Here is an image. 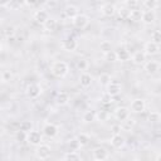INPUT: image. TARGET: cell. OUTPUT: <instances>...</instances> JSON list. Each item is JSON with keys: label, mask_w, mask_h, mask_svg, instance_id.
<instances>
[{"label": "cell", "mask_w": 161, "mask_h": 161, "mask_svg": "<svg viewBox=\"0 0 161 161\" xmlns=\"http://www.w3.org/2000/svg\"><path fill=\"white\" fill-rule=\"evenodd\" d=\"M69 72V65L64 60H55L50 65V73L55 78H64Z\"/></svg>", "instance_id": "1"}, {"label": "cell", "mask_w": 161, "mask_h": 161, "mask_svg": "<svg viewBox=\"0 0 161 161\" xmlns=\"http://www.w3.org/2000/svg\"><path fill=\"white\" fill-rule=\"evenodd\" d=\"M36 148H35V157L36 158H39V160H47V158H49L50 157V155H52V148H50V146L49 145H47V143H39L38 146H35Z\"/></svg>", "instance_id": "2"}, {"label": "cell", "mask_w": 161, "mask_h": 161, "mask_svg": "<svg viewBox=\"0 0 161 161\" xmlns=\"http://www.w3.org/2000/svg\"><path fill=\"white\" fill-rule=\"evenodd\" d=\"M26 143L30 146H38L43 141V135L36 130H30L26 132Z\"/></svg>", "instance_id": "3"}, {"label": "cell", "mask_w": 161, "mask_h": 161, "mask_svg": "<svg viewBox=\"0 0 161 161\" xmlns=\"http://www.w3.org/2000/svg\"><path fill=\"white\" fill-rule=\"evenodd\" d=\"M42 132H43V135L47 136L48 138H54V137H57L58 133H59V127H58L55 123L45 122V123L43 125Z\"/></svg>", "instance_id": "4"}, {"label": "cell", "mask_w": 161, "mask_h": 161, "mask_svg": "<svg viewBox=\"0 0 161 161\" xmlns=\"http://www.w3.org/2000/svg\"><path fill=\"white\" fill-rule=\"evenodd\" d=\"M72 24L77 29H84L89 24V18L86 14H78L72 19Z\"/></svg>", "instance_id": "5"}, {"label": "cell", "mask_w": 161, "mask_h": 161, "mask_svg": "<svg viewBox=\"0 0 161 161\" xmlns=\"http://www.w3.org/2000/svg\"><path fill=\"white\" fill-rule=\"evenodd\" d=\"M142 52L146 54V57L156 55V54H158V52H160V44H157V43H155V42H152V40H148V42L145 43Z\"/></svg>", "instance_id": "6"}, {"label": "cell", "mask_w": 161, "mask_h": 161, "mask_svg": "<svg viewBox=\"0 0 161 161\" xmlns=\"http://www.w3.org/2000/svg\"><path fill=\"white\" fill-rule=\"evenodd\" d=\"M146 109V101L143 98H135L130 104V112L142 113Z\"/></svg>", "instance_id": "7"}, {"label": "cell", "mask_w": 161, "mask_h": 161, "mask_svg": "<svg viewBox=\"0 0 161 161\" xmlns=\"http://www.w3.org/2000/svg\"><path fill=\"white\" fill-rule=\"evenodd\" d=\"M25 93L26 96L30 98V99H35L40 96L42 93V87L38 84V83H30L26 86V89H25Z\"/></svg>", "instance_id": "8"}, {"label": "cell", "mask_w": 161, "mask_h": 161, "mask_svg": "<svg viewBox=\"0 0 161 161\" xmlns=\"http://www.w3.org/2000/svg\"><path fill=\"white\" fill-rule=\"evenodd\" d=\"M104 88H106V92L108 94H111L112 97H116L122 92V84L117 80H111Z\"/></svg>", "instance_id": "9"}, {"label": "cell", "mask_w": 161, "mask_h": 161, "mask_svg": "<svg viewBox=\"0 0 161 161\" xmlns=\"http://www.w3.org/2000/svg\"><path fill=\"white\" fill-rule=\"evenodd\" d=\"M114 57L118 62H127L131 58V53L126 47H119L114 50Z\"/></svg>", "instance_id": "10"}, {"label": "cell", "mask_w": 161, "mask_h": 161, "mask_svg": "<svg viewBox=\"0 0 161 161\" xmlns=\"http://www.w3.org/2000/svg\"><path fill=\"white\" fill-rule=\"evenodd\" d=\"M113 117L117 119V121H123L126 119L127 117H130V108L128 107H125V106H121V107H116L114 111H113Z\"/></svg>", "instance_id": "11"}, {"label": "cell", "mask_w": 161, "mask_h": 161, "mask_svg": "<svg viewBox=\"0 0 161 161\" xmlns=\"http://www.w3.org/2000/svg\"><path fill=\"white\" fill-rule=\"evenodd\" d=\"M125 145H126V138H125V136H122L119 132L112 135V137H111V146H112L113 148L119 150V148L125 147Z\"/></svg>", "instance_id": "12"}, {"label": "cell", "mask_w": 161, "mask_h": 161, "mask_svg": "<svg viewBox=\"0 0 161 161\" xmlns=\"http://www.w3.org/2000/svg\"><path fill=\"white\" fill-rule=\"evenodd\" d=\"M92 157L97 161H103V160H107L108 158V151L102 147V146H97L92 150Z\"/></svg>", "instance_id": "13"}, {"label": "cell", "mask_w": 161, "mask_h": 161, "mask_svg": "<svg viewBox=\"0 0 161 161\" xmlns=\"http://www.w3.org/2000/svg\"><path fill=\"white\" fill-rule=\"evenodd\" d=\"M143 69L148 74H156L160 70V63L157 60H146L143 63Z\"/></svg>", "instance_id": "14"}, {"label": "cell", "mask_w": 161, "mask_h": 161, "mask_svg": "<svg viewBox=\"0 0 161 161\" xmlns=\"http://www.w3.org/2000/svg\"><path fill=\"white\" fill-rule=\"evenodd\" d=\"M156 20V13L155 10H143L142 15H141V21L146 25H151L153 24Z\"/></svg>", "instance_id": "15"}, {"label": "cell", "mask_w": 161, "mask_h": 161, "mask_svg": "<svg viewBox=\"0 0 161 161\" xmlns=\"http://www.w3.org/2000/svg\"><path fill=\"white\" fill-rule=\"evenodd\" d=\"M93 83V77L88 72H80L79 74V84L82 88H89Z\"/></svg>", "instance_id": "16"}, {"label": "cell", "mask_w": 161, "mask_h": 161, "mask_svg": "<svg viewBox=\"0 0 161 161\" xmlns=\"http://www.w3.org/2000/svg\"><path fill=\"white\" fill-rule=\"evenodd\" d=\"M62 48L63 50L65 52H74L77 48H78V42L74 39V38H67L62 42Z\"/></svg>", "instance_id": "17"}, {"label": "cell", "mask_w": 161, "mask_h": 161, "mask_svg": "<svg viewBox=\"0 0 161 161\" xmlns=\"http://www.w3.org/2000/svg\"><path fill=\"white\" fill-rule=\"evenodd\" d=\"M101 14L106 18H111L116 14V6L111 3H107V4H103L102 8H101Z\"/></svg>", "instance_id": "18"}, {"label": "cell", "mask_w": 161, "mask_h": 161, "mask_svg": "<svg viewBox=\"0 0 161 161\" xmlns=\"http://www.w3.org/2000/svg\"><path fill=\"white\" fill-rule=\"evenodd\" d=\"M49 18V13L45 9H39L33 14V19L38 23V24H43L47 19Z\"/></svg>", "instance_id": "19"}, {"label": "cell", "mask_w": 161, "mask_h": 161, "mask_svg": "<svg viewBox=\"0 0 161 161\" xmlns=\"http://www.w3.org/2000/svg\"><path fill=\"white\" fill-rule=\"evenodd\" d=\"M130 59L132 60L133 64L141 65V64H143V63L146 62V54H145L142 50H137V52H135V53L131 55Z\"/></svg>", "instance_id": "20"}, {"label": "cell", "mask_w": 161, "mask_h": 161, "mask_svg": "<svg viewBox=\"0 0 161 161\" xmlns=\"http://www.w3.org/2000/svg\"><path fill=\"white\" fill-rule=\"evenodd\" d=\"M43 28H44V30H47V31H49V33H52V31H55L57 30V26H58V21H57V19H54V18H48L43 24Z\"/></svg>", "instance_id": "21"}, {"label": "cell", "mask_w": 161, "mask_h": 161, "mask_svg": "<svg viewBox=\"0 0 161 161\" xmlns=\"http://www.w3.org/2000/svg\"><path fill=\"white\" fill-rule=\"evenodd\" d=\"M63 14H64V16L65 18H68V19H73L75 15H78L79 14V10H78V8L75 6V5H67L65 8H64V10H63Z\"/></svg>", "instance_id": "22"}, {"label": "cell", "mask_w": 161, "mask_h": 161, "mask_svg": "<svg viewBox=\"0 0 161 161\" xmlns=\"http://www.w3.org/2000/svg\"><path fill=\"white\" fill-rule=\"evenodd\" d=\"M135 123H136V121H135L133 118L127 117L126 119L121 121L119 127H121V130H123V131H126V132H131V131L133 130V127H135Z\"/></svg>", "instance_id": "23"}, {"label": "cell", "mask_w": 161, "mask_h": 161, "mask_svg": "<svg viewBox=\"0 0 161 161\" xmlns=\"http://www.w3.org/2000/svg\"><path fill=\"white\" fill-rule=\"evenodd\" d=\"M96 119H97V112L94 109H88L82 116V121L84 123H91V122H94Z\"/></svg>", "instance_id": "24"}, {"label": "cell", "mask_w": 161, "mask_h": 161, "mask_svg": "<svg viewBox=\"0 0 161 161\" xmlns=\"http://www.w3.org/2000/svg\"><path fill=\"white\" fill-rule=\"evenodd\" d=\"M55 102H57V104H59V106H65V104H68V102H69V94H68L67 92H59V93L57 94Z\"/></svg>", "instance_id": "25"}, {"label": "cell", "mask_w": 161, "mask_h": 161, "mask_svg": "<svg viewBox=\"0 0 161 161\" xmlns=\"http://www.w3.org/2000/svg\"><path fill=\"white\" fill-rule=\"evenodd\" d=\"M116 14L118 15V18L121 20H128V18H130V9L126 8V6L116 8Z\"/></svg>", "instance_id": "26"}, {"label": "cell", "mask_w": 161, "mask_h": 161, "mask_svg": "<svg viewBox=\"0 0 161 161\" xmlns=\"http://www.w3.org/2000/svg\"><path fill=\"white\" fill-rule=\"evenodd\" d=\"M63 160H65V161H78V160H80V155L77 152V151H67L64 155H63V157H62Z\"/></svg>", "instance_id": "27"}, {"label": "cell", "mask_w": 161, "mask_h": 161, "mask_svg": "<svg viewBox=\"0 0 161 161\" xmlns=\"http://www.w3.org/2000/svg\"><path fill=\"white\" fill-rule=\"evenodd\" d=\"M89 67V62L86 59V58H79L77 62H75V68L80 72H86Z\"/></svg>", "instance_id": "28"}, {"label": "cell", "mask_w": 161, "mask_h": 161, "mask_svg": "<svg viewBox=\"0 0 161 161\" xmlns=\"http://www.w3.org/2000/svg\"><path fill=\"white\" fill-rule=\"evenodd\" d=\"M141 15H142V10L140 9H131L130 10V20L132 21H141Z\"/></svg>", "instance_id": "29"}, {"label": "cell", "mask_w": 161, "mask_h": 161, "mask_svg": "<svg viewBox=\"0 0 161 161\" xmlns=\"http://www.w3.org/2000/svg\"><path fill=\"white\" fill-rule=\"evenodd\" d=\"M111 80H112L111 75H109L108 73H106V72L101 73V74H99V77H98V83H99L102 87H106Z\"/></svg>", "instance_id": "30"}, {"label": "cell", "mask_w": 161, "mask_h": 161, "mask_svg": "<svg viewBox=\"0 0 161 161\" xmlns=\"http://www.w3.org/2000/svg\"><path fill=\"white\" fill-rule=\"evenodd\" d=\"M77 141L79 142V145H80V147H83V146H86V145H88L89 143V136L87 135V133H84V132H82V133H79V135H77Z\"/></svg>", "instance_id": "31"}, {"label": "cell", "mask_w": 161, "mask_h": 161, "mask_svg": "<svg viewBox=\"0 0 161 161\" xmlns=\"http://www.w3.org/2000/svg\"><path fill=\"white\" fill-rule=\"evenodd\" d=\"M158 6V0H143V8L146 10H156Z\"/></svg>", "instance_id": "32"}, {"label": "cell", "mask_w": 161, "mask_h": 161, "mask_svg": "<svg viewBox=\"0 0 161 161\" xmlns=\"http://www.w3.org/2000/svg\"><path fill=\"white\" fill-rule=\"evenodd\" d=\"M147 119H148V122H151V123H158V122L161 121L160 112H157V111H151V112L148 113Z\"/></svg>", "instance_id": "33"}, {"label": "cell", "mask_w": 161, "mask_h": 161, "mask_svg": "<svg viewBox=\"0 0 161 161\" xmlns=\"http://www.w3.org/2000/svg\"><path fill=\"white\" fill-rule=\"evenodd\" d=\"M99 101H101L102 104H111V103H113V97H112L111 94H108L107 92H104V93L101 96Z\"/></svg>", "instance_id": "34"}, {"label": "cell", "mask_w": 161, "mask_h": 161, "mask_svg": "<svg viewBox=\"0 0 161 161\" xmlns=\"http://www.w3.org/2000/svg\"><path fill=\"white\" fill-rule=\"evenodd\" d=\"M20 130H23V131H25V132L33 130V122H31V121H23V122L20 123Z\"/></svg>", "instance_id": "35"}, {"label": "cell", "mask_w": 161, "mask_h": 161, "mask_svg": "<svg viewBox=\"0 0 161 161\" xmlns=\"http://www.w3.org/2000/svg\"><path fill=\"white\" fill-rule=\"evenodd\" d=\"M123 3H125V6L131 10V9H136L138 6V3L140 1L138 0H125Z\"/></svg>", "instance_id": "36"}, {"label": "cell", "mask_w": 161, "mask_h": 161, "mask_svg": "<svg viewBox=\"0 0 161 161\" xmlns=\"http://www.w3.org/2000/svg\"><path fill=\"white\" fill-rule=\"evenodd\" d=\"M4 35H5L6 38L14 36V35H15V28H14V26H11V25L6 26V28L4 29Z\"/></svg>", "instance_id": "37"}, {"label": "cell", "mask_w": 161, "mask_h": 161, "mask_svg": "<svg viewBox=\"0 0 161 161\" xmlns=\"http://www.w3.org/2000/svg\"><path fill=\"white\" fill-rule=\"evenodd\" d=\"M151 40L155 42V43H157V44H160V42H161V33H160V30H153L152 31Z\"/></svg>", "instance_id": "38"}, {"label": "cell", "mask_w": 161, "mask_h": 161, "mask_svg": "<svg viewBox=\"0 0 161 161\" xmlns=\"http://www.w3.org/2000/svg\"><path fill=\"white\" fill-rule=\"evenodd\" d=\"M15 137H16V141L23 142V141H25V140H26V132H25V131H23V130H19V131L16 132Z\"/></svg>", "instance_id": "39"}, {"label": "cell", "mask_w": 161, "mask_h": 161, "mask_svg": "<svg viewBox=\"0 0 161 161\" xmlns=\"http://www.w3.org/2000/svg\"><path fill=\"white\" fill-rule=\"evenodd\" d=\"M99 48H101V50H102L103 53L111 52V43H109V42H107V40H104V42H102V43H101Z\"/></svg>", "instance_id": "40"}, {"label": "cell", "mask_w": 161, "mask_h": 161, "mask_svg": "<svg viewBox=\"0 0 161 161\" xmlns=\"http://www.w3.org/2000/svg\"><path fill=\"white\" fill-rule=\"evenodd\" d=\"M69 148H70V151H77L78 148H80V145L77 141V138H73L72 141H69Z\"/></svg>", "instance_id": "41"}, {"label": "cell", "mask_w": 161, "mask_h": 161, "mask_svg": "<svg viewBox=\"0 0 161 161\" xmlns=\"http://www.w3.org/2000/svg\"><path fill=\"white\" fill-rule=\"evenodd\" d=\"M108 117V113L106 111H101V112H97V118H99L101 121H106Z\"/></svg>", "instance_id": "42"}, {"label": "cell", "mask_w": 161, "mask_h": 161, "mask_svg": "<svg viewBox=\"0 0 161 161\" xmlns=\"http://www.w3.org/2000/svg\"><path fill=\"white\" fill-rule=\"evenodd\" d=\"M104 55H106V58L108 59V60H116V57H114V52H107V53H104Z\"/></svg>", "instance_id": "43"}, {"label": "cell", "mask_w": 161, "mask_h": 161, "mask_svg": "<svg viewBox=\"0 0 161 161\" xmlns=\"http://www.w3.org/2000/svg\"><path fill=\"white\" fill-rule=\"evenodd\" d=\"M38 3V0H24V4L26 6H34Z\"/></svg>", "instance_id": "44"}, {"label": "cell", "mask_w": 161, "mask_h": 161, "mask_svg": "<svg viewBox=\"0 0 161 161\" xmlns=\"http://www.w3.org/2000/svg\"><path fill=\"white\" fill-rule=\"evenodd\" d=\"M10 77H11V74H10L9 72H4V73H3V77H1L0 79H1V80H8L6 78H9V79H10Z\"/></svg>", "instance_id": "45"}, {"label": "cell", "mask_w": 161, "mask_h": 161, "mask_svg": "<svg viewBox=\"0 0 161 161\" xmlns=\"http://www.w3.org/2000/svg\"><path fill=\"white\" fill-rule=\"evenodd\" d=\"M119 131H121V127L119 126H113V131H112L113 133H118Z\"/></svg>", "instance_id": "46"}, {"label": "cell", "mask_w": 161, "mask_h": 161, "mask_svg": "<svg viewBox=\"0 0 161 161\" xmlns=\"http://www.w3.org/2000/svg\"><path fill=\"white\" fill-rule=\"evenodd\" d=\"M9 3V0H0V6H4V5H6Z\"/></svg>", "instance_id": "47"}, {"label": "cell", "mask_w": 161, "mask_h": 161, "mask_svg": "<svg viewBox=\"0 0 161 161\" xmlns=\"http://www.w3.org/2000/svg\"><path fill=\"white\" fill-rule=\"evenodd\" d=\"M87 1H91V3H98L99 0H87Z\"/></svg>", "instance_id": "48"}, {"label": "cell", "mask_w": 161, "mask_h": 161, "mask_svg": "<svg viewBox=\"0 0 161 161\" xmlns=\"http://www.w3.org/2000/svg\"><path fill=\"white\" fill-rule=\"evenodd\" d=\"M1 50H3V44H1V42H0V53H1Z\"/></svg>", "instance_id": "49"}, {"label": "cell", "mask_w": 161, "mask_h": 161, "mask_svg": "<svg viewBox=\"0 0 161 161\" xmlns=\"http://www.w3.org/2000/svg\"><path fill=\"white\" fill-rule=\"evenodd\" d=\"M0 86H1V79H0Z\"/></svg>", "instance_id": "50"}]
</instances>
